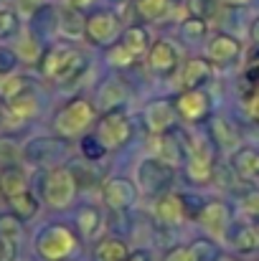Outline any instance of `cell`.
<instances>
[{"label":"cell","instance_id":"6da1fadb","mask_svg":"<svg viewBox=\"0 0 259 261\" xmlns=\"http://www.w3.org/2000/svg\"><path fill=\"white\" fill-rule=\"evenodd\" d=\"M94 104L84 96H74L69 99L54 117V132L64 140H79L86 129L94 124Z\"/></svg>","mask_w":259,"mask_h":261},{"label":"cell","instance_id":"7a4b0ae2","mask_svg":"<svg viewBox=\"0 0 259 261\" xmlns=\"http://www.w3.org/2000/svg\"><path fill=\"white\" fill-rule=\"evenodd\" d=\"M216 170V145L211 137L185 135V177L191 182H208Z\"/></svg>","mask_w":259,"mask_h":261},{"label":"cell","instance_id":"3957f363","mask_svg":"<svg viewBox=\"0 0 259 261\" xmlns=\"http://www.w3.org/2000/svg\"><path fill=\"white\" fill-rule=\"evenodd\" d=\"M41 69H43V76H46V79L72 82V79H77L86 69V59L74 46L61 43V46H51V48L43 54Z\"/></svg>","mask_w":259,"mask_h":261},{"label":"cell","instance_id":"277c9868","mask_svg":"<svg viewBox=\"0 0 259 261\" xmlns=\"http://www.w3.org/2000/svg\"><path fill=\"white\" fill-rule=\"evenodd\" d=\"M79 182L72 173V168H54L43 175V185H41V198L49 208H69L77 198Z\"/></svg>","mask_w":259,"mask_h":261},{"label":"cell","instance_id":"5b68a950","mask_svg":"<svg viewBox=\"0 0 259 261\" xmlns=\"http://www.w3.org/2000/svg\"><path fill=\"white\" fill-rule=\"evenodd\" d=\"M33 249L43 261H64L77 249V236L66 226L51 223V226H46L36 233Z\"/></svg>","mask_w":259,"mask_h":261},{"label":"cell","instance_id":"8992f818","mask_svg":"<svg viewBox=\"0 0 259 261\" xmlns=\"http://www.w3.org/2000/svg\"><path fill=\"white\" fill-rule=\"evenodd\" d=\"M135 177H137V188L143 190V195L160 198L163 193H171V185L175 180V168L163 163L160 158H145V160H140Z\"/></svg>","mask_w":259,"mask_h":261},{"label":"cell","instance_id":"52a82bcc","mask_svg":"<svg viewBox=\"0 0 259 261\" xmlns=\"http://www.w3.org/2000/svg\"><path fill=\"white\" fill-rule=\"evenodd\" d=\"M122 36V23H120V15L112 13V10H91L86 15V28H84V38L94 46H104L109 48L112 43H117Z\"/></svg>","mask_w":259,"mask_h":261},{"label":"cell","instance_id":"ba28073f","mask_svg":"<svg viewBox=\"0 0 259 261\" xmlns=\"http://www.w3.org/2000/svg\"><path fill=\"white\" fill-rule=\"evenodd\" d=\"M97 137L99 142L112 152V150H120L122 145L130 142L132 137V124L127 119V114L122 109H109L102 114L99 124H97Z\"/></svg>","mask_w":259,"mask_h":261},{"label":"cell","instance_id":"9c48e42d","mask_svg":"<svg viewBox=\"0 0 259 261\" xmlns=\"http://www.w3.org/2000/svg\"><path fill=\"white\" fill-rule=\"evenodd\" d=\"M69 140L64 137H33L23 145V158L33 165H49L54 160H59L61 155L69 152Z\"/></svg>","mask_w":259,"mask_h":261},{"label":"cell","instance_id":"30bf717a","mask_svg":"<svg viewBox=\"0 0 259 261\" xmlns=\"http://www.w3.org/2000/svg\"><path fill=\"white\" fill-rule=\"evenodd\" d=\"M198 223L211 239H226L229 226H231V211L224 200H208L198 211Z\"/></svg>","mask_w":259,"mask_h":261},{"label":"cell","instance_id":"8fae6325","mask_svg":"<svg viewBox=\"0 0 259 261\" xmlns=\"http://www.w3.org/2000/svg\"><path fill=\"white\" fill-rule=\"evenodd\" d=\"M183 64V56H180V48L173 43L171 38H158L150 51H148V66L150 71H155L158 76H168L175 74Z\"/></svg>","mask_w":259,"mask_h":261},{"label":"cell","instance_id":"7c38bea8","mask_svg":"<svg viewBox=\"0 0 259 261\" xmlns=\"http://www.w3.org/2000/svg\"><path fill=\"white\" fill-rule=\"evenodd\" d=\"M102 198L112 211H127L137 203V185L127 177H109L102 185Z\"/></svg>","mask_w":259,"mask_h":261},{"label":"cell","instance_id":"4fadbf2b","mask_svg":"<svg viewBox=\"0 0 259 261\" xmlns=\"http://www.w3.org/2000/svg\"><path fill=\"white\" fill-rule=\"evenodd\" d=\"M175 74H178V87H180V91L201 89L203 84L211 82V76H214V64H211L206 56H193V59H185Z\"/></svg>","mask_w":259,"mask_h":261},{"label":"cell","instance_id":"5bb4252c","mask_svg":"<svg viewBox=\"0 0 259 261\" xmlns=\"http://www.w3.org/2000/svg\"><path fill=\"white\" fill-rule=\"evenodd\" d=\"M153 216L160 226L175 228L188 218V208H185V198L178 193H163L160 198H155L153 203Z\"/></svg>","mask_w":259,"mask_h":261},{"label":"cell","instance_id":"9a60e30c","mask_svg":"<svg viewBox=\"0 0 259 261\" xmlns=\"http://www.w3.org/2000/svg\"><path fill=\"white\" fill-rule=\"evenodd\" d=\"M175 112L180 119L185 122H201L206 119L208 109H211V101H208V94L201 91V89H188V91H180L175 96Z\"/></svg>","mask_w":259,"mask_h":261},{"label":"cell","instance_id":"2e32d148","mask_svg":"<svg viewBox=\"0 0 259 261\" xmlns=\"http://www.w3.org/2000/svg\"><path fill=\"white\" fill-rule=\"evenodd\" d=\"M242 56V43L239 38L229 36V33H219L206 43V59L214 66H229Z\"/></svg>","mask_w":259,"mask_h":261},{"label":"cell","instance_id":"e0dca14e","mask_svg":"<svg viewBox=\"0 0 259 261\" xmlns=\"http://www.w3.org/2000/svg\"><path fill=\"white\" fill-rule=\"evenodd\" d=\"M175 119H178V112L171 99H155L145 107V124L153 135L171 132L175 127Z\"/></svg>","mask_w":259,"mask_h":261},{"label":"cell","instance_id":"ac0fdd59","mask_svg":"<svg viewBox=\"0 0 259 261\" xmlns=\"http://www.w3.org/2000/svg\"><path fill=\"white\" fill-rule=\"evenodd\" d=\"M84 28H86V15L82 8H74V5H61L59 15H56V31L69 38V41H79L84 38Z\"/></svg>","mask_w":259,"mask_h":261},{"label":"cell","instance_id":"d6986e66","mask_svg":"<svg viewBox=\"0 0 259 261\" xmlns=\"http://www.w3.org/2000/svg\"><path fill=\"white\" fill-rule=\"evenodd\" d=\"M229 165L239 180H259V150L257 147H237L231 152Z\"/></svg>","mask_w":259,"mask_h":261},{"label":"cell","instance_id":"ffe728a7","mask_svg":"<svg viewBox=\"0 0 259 261\" xmlns=\"http://www.w3.org/2000/svg\"><path fill=\"white\" fill-rule=\"evenodd\" d=\"M97 96H99V107H102L104 112H109V109H122V104H125L127 96H130V89H127V84H125L120 76H112V79H107V82L99 87Z\"/></svg>","mask_w":259,"mask_h":261},{"label":"cell","instance_id":"44dd1931","mask_svg":"<svg viewBox=\"0 0 259 261\" xmlns=\"http://www.w3.org/2000/svg\"><path fill=\"white\" fill-rule=\"evenodd\" d=\"M208 127H211V140H214V145L219 150L234 152L239 147V132H237V127L226 117H214L208 122Z\"/></svg>","mask_w":259,"mask_h":261},{"label":"cell","instance_id":"7402d4cb","mask_svg":"<svg viewBox=\"0 0 259 261\" xmlns=\"http://www.w3.org/2000/svg\"><path fill=\"white\" fill-rule=\"evenodd\" d=\"M5 112H8L13 119H18V122L31 119V117L38 112V94L33 91V87L23 89L18 96H13L10 101H5Z\"/></svg>","mask_w":259,"mask_h":261},{"label":"cell","instance_id":"603a6c76","mask_svg":"<svg viewBox=\"0 0 259 261\" xmlns=\"http://www.w3.org/2000/svg\"><path fill=\"white\" fill-rule=\"evenodd\" d=\"M23 190H28V175L18 163L0 168V195L5 200L18 195V193H23Z\"/></svg>","mask_w":259,"mask_h":261},{"label":"cell","instance_id":"cb8c5ba5","mask_svg":"<svg viewBox=\"0 0 259 261\" xmlns=\"http://www.w3.org/2000/svg\"><path fill=\"white\" fill-rule=\"evenodd\" d=\"M173 0H135V13L145 23H160L173 13Z\"/></svg>","mask_w":259,"mask_h":261},{"label":"cell","instance_id":"d4e9b609","mask_svg":"<svg viewBox=\"0 0 259 261\" xmlns=\"http://www.w3.org/2000/svg\"><path fill=\"white\" fill-rule=\"evenodd\" d=\"M43 46H41V38L33 33V31H26L18 36V43H15V56L23 61V64H41L43 61Z\"/></svg>","mask_w":259,"mask_h":261},{"label":"cell","instance_id":"484cf974","mask_svg":"<svg viewBox=\"0 0 259 261\" xmlns=\"http://www.w3.org/2000/svg\"><path fill=\"white\" fill-rule=\"evenodd\" d=\"M102 226H104V216H102L99 208L82 205L77 211V228H79L82 239H97L102 233Z\"/></svg>","mask_w":259,"mask_h":261},{"label":"cell","instance_id":"4316f807","mask_svg":"<svg viewBox=\"0 0 259 261\" xmlns=\"http://www.w3.org/2000/svg\"><path fill=\"white\" fill-rule=\"evenodd\" d=\"M122 46L125 48H130L137 59L143 56V54H148L150 51V33L143 28V25H130V28H125L122 31Z\"/></svg>","mask_w":259,"mask_h":261},{"label":"cell","instance_id":"83f0119b","mask_svg":"<svg viewBox=\"0 0 259 261\" xmlns=\"http://www.w3.org/2000/svg\"><path fill=\"white\" fill-rule=\"evenodd\" d=\"M8 205H10V211H13L20 221H31V218L38 213V208H41L38 198H36L31 190H23V193L8 198Z\"/></svg>","mask_w":259,"mask_h":261},{"label":"cell","instance_id":"f1b7e54d","mask_svg":"<svg viewBox=\"0 0 259 261\" xmlns=\"http://www.w3.org/2000/svg\"><path fill=\"white\" fill-rule=\"evenodd\" d=\"M130 256V249L120 239H102L94 246V259L97 261H125Z\"/></svg>","mask_w":259,"mask_h":261},{"label":"cell","instance_id":"f546056e","mask_svg":"<svg viewBox=\"0 0 259 261\" xmlns=\"http://www.w3.org/2000/svg\"><path fill=\"white\" fill-rule=\"evenodd\" d=\"M226 236H229V244L242 254H252L254 249H259V239L252 228V223L249 226H234Z\"/></svg>","mask_w":259,"mask_h":261},{"label":"cell","instance_id":"4dcf8cb0","mask_svg":"<svg viewBox=\"0 0 259 261\" xmlns=\"http://www.w3.org/2000/svg\"><path fill=\"white\" fill-rule=\"evenodd\" d=\"M31 87V82L23 76V74H15L13 69L10 71H0V101H10L13 96H18L23 89Z\"/></svg>","mask_w":259,"mask_h":261},{"label":"cell","instance_id":"1f68e13d","mask_svg":"<svg viewBox=\"0 0 259 261\" xmlns=\"http://www.w3.org/2000/svg\"><path fill=\"white\" fill-rule=\"evenodd\" d=\"M158 155L155 158H160L163 163H168V165H178L180 163V158H183V145L175 140V137H171L168 132H163V135H158Z\"/></svg>","mask_w":259,"mask_h":261},{"label":"cell","instance_id":"d6a6232c","mask_svg":"<svg viewBox=\"0 0 259 261\" xmlns=\"http://www.w3.org/2000/svg\"><path fill=\"white\" fill-rule=\"evenodd\" d=\"M0 236L15 246H20L23 241V221L15 213H3L0 216Z\"/></svg>","mask_w":259,"mask_h":261},{"label":"cell","instance_id":"836d02e7","mask_svg":"<svg viewBox=\"0 0 259 261\" xmlns=\"http://www.w3.org/2000/svg\"><path fill=\"white\" fill-rule=\"evenodd\" d=\"M79 150H82V158H84L86 163H99V160H104L107 152H109V150L99 142L97 135H84V137H79Z\"/></svg>","mask_w":259,"mask_h":261},{"label":"cell","instance_id":"e575fe53","mask_svg":"<svg viewBox=\"0 0 259 261\" xmlns=\"http://www.w3.org/2000/svg\"><path fill=\"white\" fill-rule=\"evenodd\" d=\"M180 33H183L188 41H201V38H206V33H208V23H206V18H201V15H188V18H183V23H180Z\"/></svg>","mask_w":259,"mask_h":261},{"label":"cell","instance_id":"d590c367","mask_svg":"<svg viewBox=\"0 0 259 261\" xmlns=\"http://www.w3.org/2000/svg\"><path fill=\"white\" fill-rule=\"evenodd\" d=\"M18 31H20V15H18V10L0 8V41H8V38L18 36Z\"/></svg>","mask_w":259,"mask_h":261},{"label":"cell","instance_id":"8d00e7d4","mask_svg":"<svg viewBox=\"0 0 259 261\" xmlns=\"http://www.w3.org/2000/svg\"><path fill=\"white\" fill-rule=\"evenodd\" d=\"M191 249H193V254H196V259L198 261H219L221 259V249H219V244H216V239H198V241H193L191 244Z\"/></svg>","mask_w":259,"mask_h":261},{"label":"cell","instance_id":"74e56055","mask_svg":"<svg viewBox=\"0 0 259 261\" xmlns=\"http://www.w3.org/2000/svg\"><path fill=\"white\" fill-rule=\"evenodd\" d=\"M107 59H109V64L122 66V69H125V66H132V64L137 61V56H135L130 48H125V46H122V41L109 46V56H107Z\"/></svg>","mask_w":259,"mask_h":261},{"label":"cell","instance_id":"f35d334b","mask_svg":"<svg viewBox=\"0 0 259 261\" xmlns=\"http://www.w3.org/2000/svg\"><path fill=\"white\" fill-rule=\"evenodd\" d=\"M239 208H242V213L254 223L259 221V190H249V193H244L242 195V200H239Z\"/></svg>","mask_w":259,"mask_h":261},{"label":"cell","instance_id":"ab89813d","mask_svg":"<svg viewBox=\"0 0 259 261\" xmlns=\"http://www.w3.org/2000/svg\"><path fill=\"white\" fill-rule=\"evenodd\" d=\"M20 155H23V152H20L10 140L0 137V160H3V168H5V165H15V160H18Z\"/></svg>","mask_w":259,"mask_h":261},{"label":"cell","instance_id":"60d3db41","mask_svg":"<svg viewBox=\"0 0 259 261\" xmlns=\"http://www.w3.org/2000/svg\"><path fill=\"white\" fill-rule=\"evenodd\" d=\"M163 261H198L191 246H173Z\"/></svg>","mask_w":259,"mask_h":261},{"label":"cell","instance_id":"b9f144b4","mask_svg":"<svg viewBox=\"0 0 259 261\" xmlns=\"http://www.w3.org/2000/svg\"><path fill=\"white\" fill-rule=\"evenodd\" d=\"M41 5H43V0H15V10H18V15H23V18H31Z\"/></svg>","mask_w":259,"mask_h":261},{"label":"cell","instance_id":"7bdbcfd3","mask_svg":"<svg viewBox=\"0 0 259 261\" xmlns=\"http://www.w3.org/2000/svg\"><path fill=\"white\" fill-rule=\"evenodd\" d=\"M15 256H18V246L0 236V261H15Z\"/></svg>","mask_w":259,"mask_h":261},{"label":"cell","instance_id":"ee69618b","mask_svg":"<svg viewBox=\"0 0 259 261\" xmlns=\"http://www.w3.org/2000/svg\"><path fill=\"white\" fill-rule=\"evenodd\" d=\"M247 112L254 122H259V89H252V94H247Z\"/></svg>","mask_w":259,"mask_h":261},{"label":"cell","instance_id":"f6af8a7d","mask_svg":"<svg viewBox=\"0 0 259 261\" xmlns=\"http://www.w3.org/2000/svg\"><path fill=\"white\" fill-rule=\"evenodd\" d=\"M247 82H252L254 87L259 84V54H254V59L247 66Z\"/></svg>","mask_w":259,"mask_h":261},{"label":"cell","instance_id":"bcb514c9","mask_svg":"<svg viewBox=\"0 0 259 261\" xmlns=\"http://www.w3.org/2000/svg\"><path fill=\"white\" fill-rule=\"evenodd\" d=\"M249 36H252V41H254V43L259 46V18L254 20V23H252V28H249Z\"/></svg>","mask_w":259,"mask_h":261},{"label":"cell","instance_id":"7dc6e473","mask_svg":"<svg viewBox=\"0 0 259 261\" xmlns=\"http://www.w3.org/2000/svg\"><path fill=\"white\" fill-rule=\"evenodd\" d=\"M125 261H148V256H145L143 251H135V254H130Z\"/></svg>","mask_w":259,"mask_h":261},{"label":"cell","instance_id":"c3c4849f","mask_svg":"<svg viewBox=\"0 0 259 261\" xmlns=\"http://www.w3.org/2000/svg\"><path fill=\"white\" fill-rule=\"evenodd\" d=\"M89 3H91V0H69L66 5H74V8H82V10H84V5H89Z\"/></svg>","mask_w":259,"mask_h":261},{"label":"cell","instance_id":"681fc988","mask_svg":"<svg viewBox=\"0 0 259 261\" xmlns=\"http://www.w3.org/2000/svg\"><path fill=\"white\" fill-rule=\"evenodd\" d=\"M252 228H254V233H257V239H259V221H254V223H252Z\"/></svg>","mask_w":259,"mask_h":261},{"label":"cell","instance_id":"f907efd6","mask_svg":"<svg viewBox=\"0 0 259 261\" xmlns=\"http://www.w3.org/2000/svg\"><path fill=\"white\" fill-rule=\"evenodd\" d=\"M219 261H242V259H234V256H221Z\"/></svg>","mask_w":259,"mask_h":261},{"label":"cell","instance_id":"816d5d0a","mask_svg":"<svg viewBox=\"0 0 259 261\" xmlns=\"http://www.w3.org/2000/svg\"><path fill=\"white\" fill-rule=\"evenodd\" d=\"M226 3H244V0H226Z\"/></svg>","mask_w":259,"mask_h":261},{"label":"cell","instance_id":"f5cc1de1","mask_svg":"<svg viewBox=\"0 0 259 261\" xmlns=\"http://www.w3.org/2000/svg\"><path fill=\"white\" fill-rule=\"evenodd\" d=\"M117 3H130V0H117Z\"/></svg>","mask_w":259,"mask_h":261},{"label":"cell","instance_id":"db71d44e","mask_svg":"<svg viewBox=\"0 0 259 261\" xmlns=\"http://www.w3.org/2000/svg\"><path fill=\"white\" fill-rule=\"evenodd\" d=\"M59 3H69V0H59Z\"/></svg>","mask_w":259,"mask_h":261}]
</instances>
